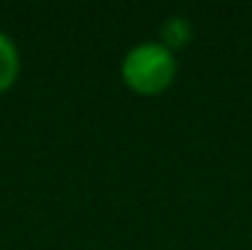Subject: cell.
Here are the masks:
<instances>
[{
  "label": "cell",
  "mask_w": 252,
  "mask_h": 250,
  "mask_svg": "<svg viewBox=\"0 0 252 250\" xmlns=\"http://www.w3.org/2000/svg\"><path fill=\"white\" fill-rule=\"evenodd\" d=\"M177 54L161 40H142L121 59V78L126 89L142 97H156L175 83Z\"/></svg>",
  "instance_id": "6da1fadb"
},
{
  "label": "cell",
  "mask_w": 252,
  "mask_h": 250,
  "mask_svg": "<svg viewBox=\"0 0 252 250\" xmlns=\"http://www.w3.org/2000/svg\"><path fill=\"white\" fill-rule=\"evenodd\" d=\"M19 70H22L19 49H16L14 38L0 30V94H5L16 83Z\"/></svg>",
  "instance_id": "7a4b0ae2"
},
{
  "label": "cell",
  "mask_w": 252,
  "mask_h": 250,
  "mask_svg": "<svg viewBox=\"0 0 252 250\" xmlns=\"http://www.w3.org/2000/svg\"><path fill=\"white\" fill-rule=\"evenodd\" d=\"M190 35H193V27H190V22L185 19V16H169V19L161 25V43L166 46V49L177 51L180 46H185L190 40Z\"/></svg>",
  "instance_id": "3957f363"
}]
</instances>
